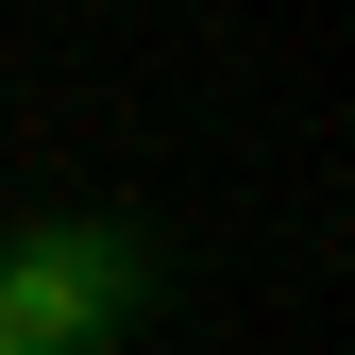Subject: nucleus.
Instances as JSON below:
<instances>
[{
  "mask_svg": "<svg viewBox=\"0 0 355 355\" xmlns=\"http://www.w3.org/2000/svg\"><path fill=\"white\" fill-rule=\"evenodd\" d=\"M136 304H153V254L119 220H34L0 237V338L17 355H136Z\"/></svg>",
  "mask_w": 355,
  "mask_h": 355,
  "instance_id": "1",
  "label": "nucleus"
},
{
  "mask_svg": "<svg viewBox=\"0 0 355 355\" xmlns=\"http://www.w3.org/2000/svg\"><path fill=\"white\" fill-rule=\"evenodd\" d=\"M0 355H17V338H0Z\"/></svg>",
  "mask_w": 355,
  "mask_h": 355,
  "instance_id": "2",
  "label": "nucleus"
}]
</instances>
